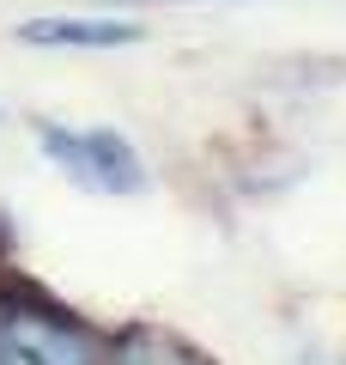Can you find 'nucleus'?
<instances>
[{"instance_id": "f03ea898", "label": "nucleus", "mask_w": 346, "mask_h": 365, "mask_svg": "<svg viewBox=\"0 0 346 365\" xmlns=\"http://www.w3.org/2000/svg\"><path fill=\"white\" fill-rule=\"evenodd\" d=\"M0 365H91V341L61 311L13 304L0 311Z\"/></svg>"}, {"instance_id": "f257e3e1", "label": "nucleus", "mask_w": 346, "mask_h": 365, "mask_svg": "<svg viewBox=\"0 0 346 365\" xmlns=\"http://www.w3.org/2000/svg\"><path fill=\"white\" fill-rule=\"evenodd\" d=\"M37 146L61 177H73L91 195H140L146 158L134 153L128 134L115 128H67V122H37Z\"/></svg>"}, {"instance_id": "7ed1b4c3", "label": "nucleus", "mask_w": 346, "mask_h": 365, "mask_svg": "<svg viewBox=\"0 0 346 365\" xmlns=\"http://www.w3.org/2000/svg\"><path fill=\"white\" fill-rule=\"evenodd\" d=\"M19 43L31 49H134L146 43V25L140 19H25L13 31Z\"/></svg>"}, {"instance_id": "20e7f679", "label": "nucleus", "mask_w": 346, "mask_h": 365, "mask_svg": "<svg viewBox=\"0 0 346 365\" xmlns=\"http://www.w3.org/2000/svg\"><path fill=\"white\" fill-rule=\"evenodd\" d=\"M115 365H213V359L194 353L182 335H164V329H128L122 347H115Z\"/></svg>"}]
</instances>
